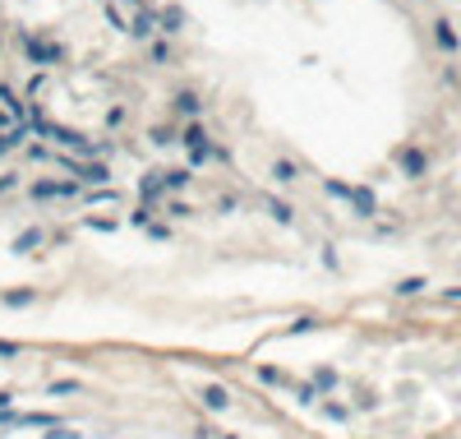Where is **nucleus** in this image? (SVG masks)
<instances>
[{
    "label": "nucleus",
    "instance_id": "obj_23",
    "mask_svg": "<svg viewBox=\"0 0 461 439\" xmlns=\"http://www.w3.org/2000/svg\"><path fill=\"white\" fill-rule=\"evenodd\" d=\"M328 194H337V199H351V185H341V181H328Z\"/></svg>",
    "mask_w": 461,
    "mask_h": 439
},
{
    "label": "nucleus",
    "instance_id": "obj_17",
    "mask_svg": "<svg viewBox=\"0 0 461 439\" xmlns=\"http://www.w3.org/2000/svg\"><path fill=\"white\" fill-rule=\"evenodd\" d=\"M37 241H42V231H24V236H19V241H14V250H19V255H24V250H33V246H37Z\"/></svg>",
    "mask_w": 461,
    "mask_h": 439
},
{
    "label": "nucleus",
    "instance_id": "obj_1",
    "mask_svg": "<svg viewBox=\"0 0 461 439\" xmlns=\"http://www.w3.org/2000/svg\"><path fill=\"white\" fill-rule=\"evenodd\" d=\"M19 46H24V56H28L33 65H42V70H51V65L65 61V46L46 42V37H33V33H19Z\"/></svg>",
    "mask_w": 461,
    "mask_h": 439
},
{
    "label": "nucleus",
    "instance_id": "obj_13",
    "mask_svg": "<svg viewBox=\"0 0 461 439\" xmlns=\"http://www.w3.org/2000/svg\"><path fill=\"white\" fill-rule=\"evenodd\" d=\"M268 213L277 222H291V218H296V208H291V203H281V199H268Z\"/></svg>",
    "mask_w": 461,
    "mask_h": 439
},
{
    "label": "nucleus",
    "instance_id": "obj_7",
    "mask_svg": "<svg viewBox=\"0 0 461 439\" xmlns=\"http://www.w3.org/2000/svg\"><path fill=\"white\" fill-rule=\"evenodd\" d=\"M175 111H180V116H190V121H194V116L203 111L199 93H190V88H185V93H175Z\"/></svg>",
    "mask_w": 461,
    "mask_h": 439
},
{
    "label": "nucleus",
    "instance_id": "obj_10",
    "mask_svg": "<svg viewBox=\"0 0 461 439\" xmlns=\"http://www.w3.org/2000/svg\"><path fill=\"white\" fill-rule=\"evenodd\" d=\"M434 37H438V46H443V51H457V33H452V24H447V19H438V24H434Z\"/></svg>",
    "mask_w": 461,
    "mask_h": 439
},
{
    "label": "nucleus",
    "instance_id": "obj_14",
    "mask_svg": "<svg viewBox=\"0 0 461 439\" xmlns=\"http://www.w3.org/2000/svg\"><path fill=\"white\" fill-rule=\"evenodd\" d=\"M185 185H190V171H185V167L166 171V190H185Z\"/></svg>",
    "mask_w": 461,
    "mask_h": 439
},
{
    "label": "nucleus",
    "instance_id": "obj_20",
    "mask_svg": "<svg viewBox=\"0 0 461 439\" xmlns=\"http://www.w3.org/2000/svg\"><path fill=\"white\" fill-rule=\"evenodd\" d=\"M203 403H208V407H227V393H222V388H208V393H203Z\"/></svg>",
    "mask_w": 461,
    "mask_h": 439
},
{
    "label": "nucleus",
    "instance_id": "obj_21",
    "mask_svg": "<svg viewBox=\"0 0 461 439\" xmlns=\"http://www.w3.org/2000/svg\"><path fill=\"white\" fill-rule=\"evenodd\" d=\"M152 61H157V65H166V61H171V51H166V42H152Z\"/></svg>",
    "mask_w": 461,
    "mask_h": 439
},
{
    "label": "nucleus",
    "instance_id": "obj_24",
    "mask_svg": "<svg viewBox=\"0 0 461 439\" xmlns=\"http://www.w3.org/2000/svg\"><path fill=\"white\" fill-rule=\"evenodd\" d=\"M14 185H19L14 176H0V194H5V190H14Z\"/></svg>",
    "mask_w": 461,
    "mask_h": 439
},
{
    "label": "nucleus",
    "instance_id": "obj_16",
    "mask_svg": "<svg viewBox=\"0 0 461 439\" xmlns=\"http://www.w3.org/2000/svg\"><path fill=\"white\" fill-rule=\"evenodd\" d=\"M162 213H166V218H185V213H190V203H180V199H166V203H162Z\"/></svg>",
    "mask_w": 461,
    "mask_h": 439
},
{
    "label": "nucleus",
    "instance_id": "obj_3",
    "mask_svg": "<svg viewBox=\"0 0 461 439\" xmlns=\"http://www.w3.org/2000/svg\"><path fill=\"white\" fill-rule=\"evenodd\" d=\"M28 194H33V199H74L78 185L74 181H37Z\"/></svg>",
    "mask_w": 461,
    "mask_h": 439
},
{
    "label": "nucleus",
    "instance_id": "obj_6",
    "mask_svg": "<svg viewBox=\"0 0 461 439\" xmlns=\"http://www.w3.org/2000/svg\"><path fill=\"white\" fill-rule=\"evenodd\" d=\"M139 190H143V199H162V194H166V171H148Z\"/></svg>",
    "mask_w": 461,
    "mask_h": 439
},
{
    "label": "nucleus",
    "instance_id": "obj_4",
    "mask_svg": "<svg viewBox=\"0 0 461 439\" xmlns=\"http://www.w3.org/2000/svg\"><path fill=\"white\" fill-rule=\"evenodd\" d=\"M130 33L139 37V42H148V37L157 33V14L148 5H139V0H134V14H130Z\"/></svg>",
    "mask_w": 461,
    "mask_h": 439
},
{
    "label": "nucleus",
    "instance_id": "obj_9",
    "mask_svg": "<svg viewBox=\"0 0 461 439\" xmlns=\"http://www.w3.org/2000/svg\"><path fill=\"white\" fill-rule=\"evenodd\" d=\"M28 134H33V130H28V125H19V130H9V134H0V158H5V153H14V148H19V143H24V139H28Z\"/></svg>",
    "mask_w": 461,
    "mask_h": 439
},
{
    "label": "nucleus",
    "instance_id": "obj_18",
    "mask_svg": "<svg viewBox=\"0 0 461 439\" xmlns=\"http://www.w3.org/2000/svg\"><path fill=\"white\" fill-rule=\"evenodd\" d=\"M420 287H425V278H406V282H397V291H401V296H415Z\"/></svg>",
    "mask_w": 461,
    "mask_h": 439
},
{
    "label": "nucleus",
    "instance_id": "obj_15",
    "mask_svg": "<svg viewBox=\"0 0 461 439\" xmlns=\"http://www.w3.org/2000/svg\"><path fill=\"white\" fill-rule=\"evenodd\" d=\"M401 167H406L410 176H420L425 171V158H420V153H401Z\"/></svg>",
    "mask_w": 461,
    "mask_h": 439
},
{
    "label": "nucleus",
    "instance_id": "obj_5",
    "mask_svg": "<svg viewBox=\"0 0 461 439\" xmlns=\"http://www.w3.org/2000/svg\"><path fill=\"white\" fill-rule=\"evenodd\" d=\"M180 24H185V9H157V33H166V37H175L180 33Z\"/></svg>",
    "mask_w": 461,
    "mask_h": 439
},
{
    "label": "nucleus",
    "instance_id": "obj_12",
    "mask_svg": "<svg viewBox=\"0 0 461 439\" xmlns=\"http://www.w3.org/2000/svg\"><path fill=\"white\" fill-rule=\"evenodd\" d=\"M296 176H300L296 162H272V181H277V185H291Z\"/></svg>",
    "mask_w": 461,
    "mask_h": 439
},
{
    "label": "nucleus",
    "instance_id": "obj_19",
    "mask_svg": "<svg viewBox=\"0 0 461 439\" xmlns=\"http://www.w3.org/2000/svg\"><path fill=\"white\" fill-rule=\"evenodd\" d=\"M148 218H152V208H148V203H143L139 213H130V227H148Z\"/></svg>",
    "mask_w": 461,
    "mask_h": 439
},
{
    "label": "nucleus",
    "instance_id": "obj_2",
    "mask_svg": "<svg viewBox=\"0 0 461 439\" xmlns=\"http://www.w3.org/2000/svg\"><path fill=\"white\" fill-rule=\"evenodd\" d=\"M180 143L190 148V158H194V162H208V158H212V148H208V134H203V125H199V121H190V125L180 130Z\"/></svg>",
    "mask_w": 461,
    "mask_h": 439
},
{
    "label": "nucleus",
    "instance_id": "obj_11",
    "mask_svg": "<svg viewBox=\"0 0 461 439\" xmlns=\"http://www.w3.org/2000/svg\"><path fill=\"white\" fill-rule=\"evenodd\" d=\"M0 106H5V111H9V116H14V121H24V116H28V111H24V102H19V97H14V93H9V88H5V84H0Z\"/></svg>",
    "mask_w": 461,
    "mask_h": 439
},
{
    "label": "nucleus",
    "instance_id": "obj_22",
    "mask_svg": "<svg viewBox=\"0 0 461 439\" xmlns=\"http://www.w3.org/2000/svg\"><path fill=\"white\" fill-rule=\"evenodd\" d=\"M152 143H180V134H171V130H152Z\"/></svg>",
    "mask_w": 461,
    "mask_h": 439
},
{
    "label": "nucleus",
    "instance_id": "obj_8",
    "mask_svg": "<svg viewBox=\"0 0 461 439\" xmlns=\"http://www.w3.org/2000/svg\"><path fill=\"white\" fill-rule=\"evenodd\" d=\"M351 203H356L360 218H374V208H378V203H374V190H351Z\"/></svg>",
    "mask_w": 461,
    "mask_h": 439
}]
</instances>
